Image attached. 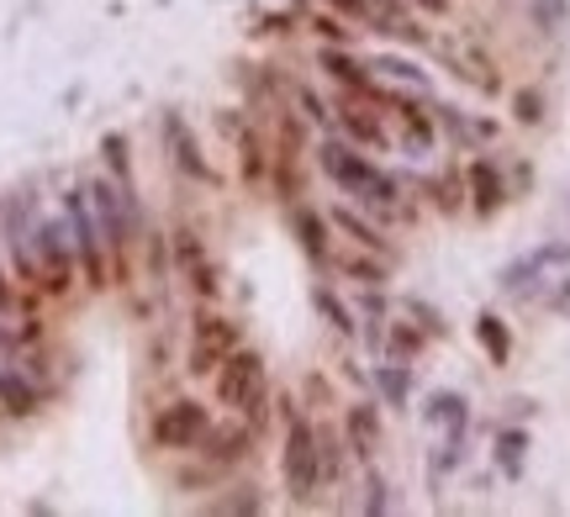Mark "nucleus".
Instances as JSON below:
<instances>
[{
  "label": "nucleus",
  "instance_id": "nucleus-1",
  "mask_svg": "<svg viewBox=\"0 0 570 517\" xmlns=\"http://www.w3.org/2000/svg\"><path fill=\"white\" fill-rule=\"evenodd\" d=\"M317 165H323L327 180L344 190V196H354L360 207L381 211V217H396V211H402V190H396V180H391V175H381V169L370 165L360 148H348L344 138H323V148H317Z\"/></svg>",
  "mask_w": 570,
  "mask_h": 517
},
{
  "label": "nucleus",
  "instance_id": "nucleus-2",
  "mask_svg": "<svg viewBox=\"0 0 570 517\" xmlns=\"http://www.w3.org/2000/svg\"><path fill=\"white\" fill-rule=\"evenodd\" d=\"M90 211H96V228H101L106 259L117 265V275H127V249L138 238V196L122 180H90Z\"/></svg>",
  "mask_w": 570,
  "mask_h": 517
},
{
  "label": "nucleus",
  "instance_id": "nucleus-3",
  "mask_svg": "<svg viewBox=\"0 0 570 517\" xmlns=\"http://www.w3.org/2000/svg\"><path fill=\"white\" fill-rule=\"evenodd\" d=\"M285 407V449H281V476L291 501H312L317 486H323V465H317V422L296 407V401H281Z\"/></svg>",
  "mask_w": 570,
  "mask_h": 517
},
{
  "label": "nucleus",
  "instance_id": "nucleus-4",
  "mask_svg": "<svg viewBox=\"0 0 570 517\" xmlns=\"http://www.w3.org/2000/svg\"><path fill=\"white\" fill-rule=\"evenodd\" d=\"M217 401H223L227 412L248 417V428L259 434V422H265V407H269L265 354H254V349H238V354H233L223 370H217Z\"/></svg>",
  "mask_w": 570,
  "mask_h": 517
},
{
  "label": "nucleus",
  "instance_id": "nucleus-5",
  "mask_svg": "<svg viewBox=\"0 0 570 517\" xmlns=\"http://www.w3.org/2000/svg\"><path fill=\"white\" fill-rule=\"evenodd\" d=\"M63 228H69V243H75V259H80V275L90 290L111 286V259H106L101 228H96V211H90V190L75 186L63 190Z\"/></svg>",
  "mask_w": 570,
  "mask_h": 517
},
{
  "label": "nucleus",
  "instance_id": "nucleus-6",
  "mask_svg": "<svg viewBox=\"0 0 570 517\" xmlns=\"http://www.w3.org/2000/svg\"><path fill=\"white\" fill-rule=\"evenodd\" d=\"M244 349V322L223 317V311H196V328H190V349H185V370L190 375H217Z\"/></svg>",
  "mask_w": 570,
  "mask_h": 517
},
{
  "label": "nucleus",
  "instance_id": "nucleus-7",
  "mask_svg": "<svg viewBox=\"0 0 570 517\" xmlns=\"http://www.w3.org/2000/svg\"><path fill=\"white\" fill-rule=\"evenodd\" d=\"M32 249H38V280H42V290L63 296V290L75 286V269H80L75 243H69V228H63V222H38V228H32Z\"/></svg>",
  "mask_w": 570,
  "mask_h": 517
},
{
  "label": "nucleus",
  "instance_id": "nucleus-8",
  "mask_svg": "<svg viewBox=\"0 0 570 517\" xmlns=\"http://www.w3.org/2000/svg\"><path fill=\"white\" fill-rule=\"evenodd\" d=\"M206 428H212V412H206L196 396H180V401H169V407L154 412V428H148V434H154L159 449H196Z\"/></svg>",
  "mask_w": 570,
  "mask_h": 517
},
{
  "label": "nucleus",
  "instance_id": "nucleus-9",
  "mask_svg": "<svg viewBox=\"0 0 570 517\" xmlns=\"http://www.w3.org/2000/svg\"><path fill=\"white\" fill-rule=\"evenodd\" d=\"M159 132H164V148H169V159H175L180 175L202 180V186H217V169H212V159L202 153V143H196V132H190V122H185L180 111H164Z\"/></svg>",
  "mask_w": 570,
  "mask_h": 517
},
{
  "label": "nucleus",
  "instance_id": "nucleus-10",
  "mask_svg": "<svg viewBox=\"0 0 570 517\" xmlns=\"http://www.w3.org/2000/svg\"><path fill=\"white\" fill-rule=\"evenodd\" d=\"M169 249H175V269H180V280L196 290L202 301H212V296L223 290L217 286V269H212V259H206V249H202V238H196L190 228L169 232Z\"/></svg>",
  "mask_w": 570,
  "mask_h": 517
},
{
  "label": "nucleus",
  "instance_id": "nucleus-11",
  "mask_svg": "<svg viewBox=\"0 0 570 517\" xmlns=\"http://www.w3.org/2000/svg\"><path fill=\"white\" fill-rule=\"evenodd\" d=\"M254 455V428H248L244 417L233 412V422H223V428H206L202 434V459L206 465H238V459Z\"/></svg>",
  "mask_w": 570,
  "mask_h": 517
},
{
  "label": "nucleus",
  "instance_id": "nucleus-12",
  "mask_svg": "<svg viewBox=\"0 0 570 517\" xmlns=\"http://www.w3.org/2000/svg\"><path fill=\"white\" fill-rule=\"evenodd\" d=\"M317 63L327 69V80H333V84H344V96H365V101H381V90H375V74H370V63L348 59L344 42H323Z\"/></svg>",
  "mask_w": 570,
  "mask_h": 517
},
{
  "label": "nucleus",
  "instance_id": "nucleus-13",
  "mask_svg": "<svg viewBox=\"0 0 570 517\" xmlns=\"http://www.w3.org/2000/svg\"><path fill=\"white\" fill-rule=\"evenodd\" d=\"M338 127H344L354 143L386 148V127H381V117H375V111H365V106H360V96H344V101H338Z\"/></svg>",
  "mask_w": 570,
  "mask_h": 517
},
{
  "label": "nucleus",
  "instance_id": "nucleus-14",
  "mask_svg": "<svg viewBox=\"0 0 570 517\" xmlns=\"http://www.w3.org/2000/svg\"><path fill=\"white\" fill-rule=\"evenodd\" d=\"M344 434H348V449L360 459H370L375 449H381V412L370 407V401H354L344 412Z\"/></svg>",
  "mask_w": 570,
  "mask_h": 517
},
{
  "label": "nucleus",
  "instance_id": "nucleus-15",
  "mask_svg": "<svg viewBox=\"0 0 570 517\" xmlns=\"http://www.w3.org/2000/svg\"><path fill=\"white\" fill-rule=\"evenodd\" d=\"M291 228H296V243L306 249V259L327 265V217H317L312 207H291Z\"/></svg>",
  "mask_w": 570,
  "mask_h": 517
},
{
  "label": "nucleus",
  "instance_id": "nucleus-16",
  "mask_svg": "<svg viewBox=\"0 0 570 517\" xmlns=\"http://www.w3.org/2000/svg\"><path fill=\"white\" fill-rule=\"evenodd\" d=\"M327 265L333 269H344V275H354V280H360V286H370V290H381L386 286V253H333L327 249Z\"/></svg>",
  "mask_w": 570,
  "mask_h": 517
},
{
  "label": "nucleus",
  "instance_id": "nucleus-17",
  "mask_svg": "<svg viewBox=\"0 0 570 517\" xmlns=\"http://www.w3.org/2000/svg\"><path fill=\"white\" fill-rule=\"evenodd\" d=\"M327 222H333V228H338V232H348V243H360V249H370V253H386V259H391V243H386V238H381V228H375V222H365L360 211L333 207V211H327Z\"/></svg>",
  "mask_w": 570,
  "mask_h": 517
},
{
  "label": "nucleus",
  "instance_id": "nucleus-18",
  "mask_svg": "<svg viewBox=\"0 0 570 517\" xmlns=\"http://www.w3.org/2000/svg\"><path fill=\"white\" fill-rule=\"evenodd\" d=\"M470 196H475V211H481V217H491V211L502 207L508 186H502V175H497L491 159H475V165H470Z\"/></svg>",
  "mask_w": 570,
  "mask_h": 517
},
{
  "label": "nucleus",
  "instance_id": "nucleus-19",
  "mask_svg": "<svg viewBox=\"0 0 570 517\" xmlns=\"http://www.w3.org/2000/svg\"><path fill=\"white\" fill-rule=\"evenodd\" d=\"M0 412L6 417H32L38 412V386L21 380L17 370H6V365H0Z\"/></svg>",
  "mask_w": 570,
  "mask_h": 517
},
{
  "label": "nucleus",
  "instance_id": "nucleus-20",
  "mask_svg": "<svg viewBox=\"0 0 570 517\" xmlns=\"http://www.w3.org/2000/svg\"><path fill=\"white\" fill-rule=\"evenodd\" d=\"M475 338H481V349L491 354V365H508L512 359V332L502 317H491V311H481V322H475Z\"/></svg>",
  "mask_w": 570,
  "mask_h": 517
},
{
  "label": "nucleus",
  "instance_id": "nucleus-21",
  "mask_svg": "<svg viewBox=\"0 0 570 517\" xmlns=\"http://www.w3.org/2000/svg\"><path fill=\"white\" fill-rule=\"evenodd\" d=\"M375 386H381V396H386L391 407H407V391H412V375L402 359H391V365H381L375 370Z\"/></svg>",
  "mask_w": 570,
  "mask_h": 517
},
{
  "label": "nucleus",
  "instance_id": "nucleus-22",
  "mask_svg": "<svg viewBox=\"0 0 570 517\" xmlns=\"http://www.w3.org/2000/svg\"><path fill=\"white\" fill-rule=\"evenodd\" d=\"M523 449H529V434H523V428L497 434V465H502V476H523Z\"/></svg>",
  "mask_w": 570,
  "mask_h": 517
},
{
  "label": "nucleus",
  "instance_id": "nucleus-23",
  "mask_svg": "<svg viewBox=\"0 0 570 517\" xmlns=\"http://www.w3.org/2000/svg\"><path fill=\"white\" fill-rule=\"evenodd\" d=\"M312 301H317V311L327 317V328H333V332H344V338H354V311H348L344 301L333 296V290L317 286V290H312Z\"/></svg>",
  "mask_w": 570,
  "mask_h": 517
},
{
  "label": "nucleus",
  "instance_id": "nucleus-24",
  "mask_svg": "<svg viewBox=\"0 0 570 517\" xmlns=\"http://www.w3.org/2000/svg\"><path fill=\"white\" fill-rule=\"evenodd\" d=\"M428 422H444L449 434H465V401H460V396H433V401H428Z\"/></svg>",
  "mask_w": 570,
  "mask_h": 517
},
{
  "label": "nucleus",
  "instance_id": "nucleus-25",
  "mask_svg": "<svg viewBox=\"0 0 570 517\" xmlns=\"http://www.w3.org/2000/svg\"><path fill=\"white\" fill-rule=\"evenodd\" d=\"M101 153H106V169H111V180L132 186V159H127V138H122V132H106V138H101Z\"/></svg>",
  "mask_w": 570,
  "mask_h": 517
},
{
  "label": "nucleus",
  "instance_id": "nucleus-26",
  "mask_svg": "<svg viewBox=\"0 0 570 517\" xmlns=\"http://www.w3.org/2000/svg\"><path fill=\"white\" fill-rule=\"evenodd\" d=\"M317 465H323V480L344 476V444H338L333 428H317Z\"/></svg>",
  "mask_w": 570,
  "mask_h": 517
},
{
  "label": "nucleus",
  "instance_id": "nucleus-27",
  "mask_svg": "<svg viewBox=\"0 0 570 517\" xmlns=\"http://www.w3.org/2000/svg\"><path fill=\"white\" fill-rule=\"evenodd\" d=\"M417 349H423V328H412V322H391V344H386L391 359H412Z\"/></svg>",
  "mask_w": 570,
  "mask_h": 517
},
{
  "label": "nucleus",
  "instance_id": "nucleus-28",
  "mask_svg": "<svg viewBox=\"0 0 570 517\" xmlns=\"http://www.w3.org/2000/svg\"><path fill=\"white\" fill-rule=\"evenodd\" d=\"M370 69H381L386 80H402V84H412V90H428V74L423 69H412L407 59H375Z\"/></svg>",
  "mask_w": 570,
  "mask_h": 517
},
{
  "label": "nucleus",
  "instance_id": "nucleus-29",
  "mask_svg": "<svg viewBox=\"0 0 570 517\" xmlns=\"http://www.w3.org/2000/svg\"><path fill=\"white\" fill-rule=\"evenodd\" d=\"M233 138H238V165H244V175L248 180H259V175H265V153H259V138H254V132H233Z\"/></svg>",
  "mask_w": 570,
  "mask_h": 517
},
{
  "label": "nucleus",
  "instance_id": "nucleus-30",
  "mask_svg": "<svg viewBox=\"0 0 570 517\" xmlns=\"http://www.w3.org/2000/svg\"><path fill=\"white\" fill-rule=\"evenodd\" d=\"M265 501H259V491L254 486H233V497H217L212 501V513H259Z\"/></svg>",
  "mask_w": 570,
  "mask_h": 517
},
{
  "label": "nucleus",
  "instance_id": "nucleus-31",
  "mask_svg": "<svg viewBox=\"0 0 570 517\" xmlns=\"http://www.w3.org/2000/svg\"><path fill=\"white\" fill-rule=\"evenodd\" d=\"M296 106H302V111H306V117H312V122H317V127L338 122V117H333V111H327V106L317 101V96H312V90H306V84H296Z\"/></svg>",
  "mask_w": 570,
  "mask_h": 517
},
{
  "label": "nucleus",
  "instance_id": "nucleus-32",
  "mask_svg": "<svg viewBox=\"0 0 570 517\" xmlns=\"http://www.w3.org/2000/svg\"><path fill=\"white\" fill-rule=\"evenodd\" d=\"M391 501H386V480L381 476H370L365 480V513H386Z\"/></svg>",
  "mask_w": 570,
  "mask_h": 517
},
{
  "label": "nucleus",
  "instance_id": "nucleus-33",
  "mask_svg": "<svg viewBox=\"0 0 570 517\" xmlns=\"http://www.w3.org/2000/svg\"><path fill=\"white\" fill-rule=\"evenodd\" d=\"M433 196H439V207H444V211H454V207H460V180H454V175L433 180Z\"/></svg>",
  "mask_w": 570,
  "mask_h": 517
},
{
  "label": "nucleus",
  "instance_id": "nucleus-34",
  "mask_svg": "<svg viewBox=\"0 0 570 517\" xmlns=\"http://www.w3.org/2000/svg\"><path fill=\"white\" fill-rule=\"evenodd\" d=\"M312 32H317L323 42H344V38H348V32H344V27H338L333 17H312Z\"/></svg>",
  "mask_w": 570,
  "mask_h": 517
},
{
  "label": "nucleus",
  "instance_id": "nucleus-35",
  "mask_svg": "<svg viewBox=\"0 0 570 517\" xmlns=\"http://www.w3.org/2000/svg\"><path fill=\"white\" fill-rule=\"evenodd\" d=\"M518 122H539V96H533V90L518 96Z\"/></svg>",
  "mask_w": 570,
  "mask_h": 517
},
{
  "label": "nucleus",
  "instance_id": "nucleus-36",
  "mask_svg": "<svg viewBox=\"0 0 570 517\" xmlns=\"http://www.w3.org/2000/svg\"><path fill=\"white\" fill-rule=\"evenodd\" d=\"M6 311H17V290L6 280V269H0V317H6Z\"/></svg>",
  "mask_w": 570,
  "mask_h": 517
}]
</instances>
